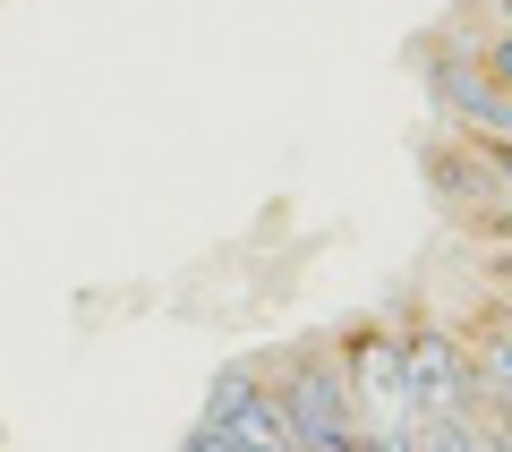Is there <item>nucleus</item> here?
Segmentation results:
<instances>
[{"label":"nucleus","instance_id":"nucleus-1","mask_svg":"<svg viewBox=\"0 0 512 452\" xmlns=\"http://www.w3.org/2000/svg\"><path fill=\"white\" fill-rule=\"evenodd\" d=\"M265 376H274L291 452H367L359 410H350V376H342V342H333V333H308V342L274 350Z\"/></svg>","mask_w":512,"mask_h":452},{"label":"nucleus","instance_id":"nucleus-2","mask_svg":"<svg viewBox=\"0 0 512 452\" xmlns=\"http://www.w3.org/2000/svg\"><path fill=\"white\" fill-rule=\"evenodd\" d=\"M333 342H342V376H350L359 435H402V427H419V401H410V359H402V316H367V325L333 333Z\"/></svg>","mask_w":512,"mask_h":452},{"label":"nucleus","instance_id":"nucleus-3","mask_svg":"<svg viewBox=\"0 0 512 452\" xmlns=\"http://www.w3.org/2000/svg\"><path fill=\"white\" fill-rule=\"evenodd\" d=\"M419 77H427V94H436L444 128H461V137H512V94L487 77V60H478L470 35H427L419 43Z\"/></svg>","mask_w":512,"mask_h":452},{"label":"nucleus","instance_id":"nucleus-4","mask_svg":"<svg viewBox=\"0 0 512 452\" xmlns=\"http://www.w3.org/2000/svg\"><path fill=\"white\" fill-rule=\"evenodd\" d=\"M402 359H410V401H419V418L487 410V384H478V359H470V342H461V325L402 316Z\"/></svg>","mask_w":512,"mask_h":452},{"label":"nucleus","instance_id":"nucleus-5","mask_svg":"<svg viewBox=\"0 0 512 452\" xmlns=\"http://www.w3.org/2000/svg\"><path fill=\"white\" fill-rule=\"evenodd\" d=\"M205 427H222L239 452H291V427H282V401H274V376L265 359H231L214 384H205Z\"/></svg>","mask_w":512,"mask_h":452},{"label":"nucleus","instance_id":"nucleus-6","mask_svg":"<svg viewBox=\"0 0 512 452\" xmlns=\"http://www.w3.org/2000/svg\"><path fill=\"white\" fill-rule=\"evenodd\" d=\"M478 282L495 290V308H512V248H478Z\"/></svg>","mask_w":512,"mask_h":452},{"label":"nucleus","instance_id":"nucleus-7","mask_svg":"<svg viewBox=\"0 0 512 452\" xmlns=\"http://www.w3.org/2000/svg\"><path fill=\"white\" fill-rule=\"evenodd\" d=\"M180 452H239V444H231V435H222V427H205V418H197V427L180 435Z\"/></svg>","mask_w":512,"mask_h":452},{"label":"nucleus","instance_id":"nucleus-8","mask_svg":"<svg viewBox=\"0 0 512 452\" xmlns=\"http://www.w3.org/2000/svg\"><path fill=\"white\" fill-rule=\"evenodd\" d=\"M487 9H495V26H512V0H487Z\"/></svg>","mask_w":512,"mask_h":452}]
</instances>
